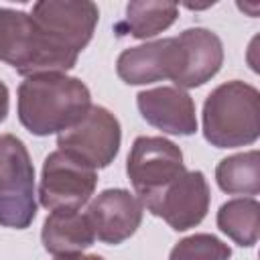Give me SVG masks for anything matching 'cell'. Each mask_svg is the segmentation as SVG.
Segmentation results:
<instances>
[{
  "label": "cell",
  "instance_id": "52a82bcc",
  "mask_svg": "<svg viewBox=\"0 0 260 260\" xmlns=\"http://www.w3.org/2000/svg\"><path fill=\"white\" fill-rule=\"evenodd\" d=\"M98 185V171L79 158L55 150L43 162L39 201L43 207L57 209H81L93 195Z\"/></svg>",
  "mask_w": 260,
  "mask_h": 260
},
{
  "label": "cell",
  "instance_id": "7c38bea8",
  "mask_svg": "<svg viewBox=\"0 0 260 260\" xmlns=\"http://www.w3.org/2000/svg\"><path fill=\"white\" fill-rule=\"evenodd\" d=\"M179 69L177 37L158 39L120 53L116 61L118 77L128 85H146L162 79H175Z\"/></svg>",
  "mask_w": 260,
  "mask_h": 260
},
{
  "label": "cell",
  "instance_id": "9c48e42d",
  "mask_svg": "<svg viewBox=\"0 0 260 260\" xmlns=\"http://www.w3.org/2000/svg\"><path fill=\"white\" fill-rule=\"evenodd\" d=\"M30 16L67 51L79 55L93 37L100 10L89 0H41Z\"/></svg>",
  "mask_w": 260,
  "mask_h": 260
},
{
  "label": "cell",
  "instance_id": "9a60e30c",
  "mask_svg": "<svg viewBox=\"0 0 260 260\" xmlns=\"http://www.w3.org/2000/svg\"><path fill=\"white\" fill-rule=\"evenodd\" d=\"M179 16V6L171 2L134 0L126 4V16L114 24L118 37L150 39L167 30Z\"/></svg>",
  "mask_w": 260,
  "mask_h": 260
},
{
  "label": "cell",
  "instance_id": "277c9868",
  "mask_svg": "<svg viewBox=\"0 0 260 260\" xmlns=\"http://www.w3.org/2000/svg\"><path fill=\"white\" fill-rule=\"evenodd\" d=\"M37 215L35 167L14 134H0V225L24 230Z\"/></svg>",
  "mask_w": 260,
  "mask_h": 260
},
{
  "label": "cell",
  "instance_id": "3957f363",
  "mask_svg": "<svg viewBox=\"0 0 260 260\" xmlns=\"http://www.w3.org/2000/svg\"><path fill=\"white\" fill-rule=\"evenodd\" d=\"M203 136L215 148L254 144L260 136V93L244 81L217 85L203 104Z\"/></svg>",
  "mask_w": 260,
  "mask_h": 260
},
{
  "label": "cell",
  "instance_id": "d6986e66",
  "mask_svg": "<svg viewBox=\"0 0 260 260\" xmlns=\"http://www.w3.org/2000/svg\"><path fill=\"white\" fill-rule=\"evenodd\" d=\"M8 87L4 81H0V122H4L8 116Z\"/></svg>",
  "mask_w": 260,
  "mask_h": 260
},
{
  "label": "cell",
  "instance_id": "4fadbf2b",
  "mask_svg": "<svg viewBox=\"0 0 260 260\" xmlns=\"http://www.w3.org/2000/svg\"><path fill=\"white\" fill-rule=\"evenodd\" d=\"M136 106L150 126L167 134L191 136L197 130L195 104L185 89L171 85L144 89L136 95Z\"/></svg>",
  "mask_w": 260,
  "mask_h": 260
},
{
  "label": "cell",
  "instance_id": "2e32d148",
  "mask_svg": "<svg viewBox=\"0 0 260 260\" xmlns=\"http://www.w3.org/2000/svg\"><path fill=\"white\" fill-rule=\"evenodd\" d=\"M215 181L228 195H258L260 191V154L248 150L225 156L215 169Z\"/></svg>",
  "mask_w": 260,
  "mask_h": 260
},
{
  "label": "cell",
  "instance_id": "7a4b0ae2",
  "mask_svg": "<svg viewBox=\"0 0 260 260\" xmlns=\"http://www.w3.org/2000/svg\"><path fill=\"white\" fill-rule=\"evenodd\" d=\"M77 57L61 47L30 12L0 8V61L22 77L65 73L77 63Z\"/></svg>",
  "mask_w": 260,
  "mask_h": 260
},
{
  "label": "cell",
  "instance_id": "30bf717a",
  "mask_svg": "<svg viewBox=\"0 0 260 260\" xmlns=\"http://www.w3.org/2000/svg\"><path fill=\"white\" fill-rule=\"evenodd\" d=\"M85 213L95 238L104 244L116 246L138 230L144 207L140 199L126 189H106L93 197Z\"/></svg>",
  "mask_w": 260,
  "mask_h": 260
},
{
  "label": "cell",
  "instance_id": "6da1fadb",
  "mask_svg": "<svg viewBox=\"0 0 260 260\" xmlns=\"http://www.w3.org/2000/svg\"><path fill=\"white\" fill-rule=\"evenodd\" d=\"M91 108L87 85L65 73L26 77L18 85V120L35 136L59 134Z\"/></svg>",
  "mask_w": 260,
  "mask_h": 260
},
{
  "label": "cell",
  "instance_id": "8fae6325",
  "mask_svg": "<svg viewBox=\"0 0 260 260\" xmlns=\"http://www.w3.org/2000/svg\"><path fill=\"white\" fill-rule=\"evenodd\" d=\"M179 47V69L173 79L175 87L189 89L209 81L223 63L221 39L203 26L187 28L177 37Z\"/></svg>",
  "mask_w": 260,
  "mask_h": 260
},
{
  "label": "cell",
  "instance_id": "5b68a950",
  "mask_svg": "<svg viewBox=\"0 0 260 260\" xmlns=\"http://www.w3.org/2000/svg\"><path fill=\"white\" fill-rule=\"evenodd\" d=\"M185 171L181 148L162 136H138L126 162L128 179L140 203L160 193Z\"/></svg>",
  "mask_w": 260,
  "mask_h": 260
},
{
  "label": "cell",
  "instance_id": "5bb4252c",
  "mask_svg": "<svg viewBox=\"0 0 260 260\" xmlns=\"http://www.w3.org/2000/svg\"><path fill=\"white\" fill-rule=\"evenodd\" d=\"M41 240L43 248L59 258L83 254V250L95 242V234L87 213H81L79 209H57L47 215L41 230Z\"/></svg>",
  "mask_w": 260,
  "mask_h": 260
},
{
  "label": "cell",
  "instance_id": "ba28073f",
  "mask_svg": "<svg viewBox=\"0 0 260 260\" xmlns=\"http://www.w3.org/2000/svg\"><path fill=\"white\" fill-rule=\"evenodd\" d=\"M209 185L201 171H185L160 193L142 203L152 215L162 217L173 230L185 232L203 221L209 209Z\"/></svg>",
  "mask_w": 260,
  "mask_h": 260
},
{
  "label": "cell",
  "instance_id": "ac0fdd59",
  "mask_svg": "<svg viewBox=\"0 0 260 260\" xmlns=\"http://www.w3.org/2000/svg\"><path fill=\"white\" fill-rule=\"evenodd\" d=\"M232 250L211 234H193L177 242L169 260H230Z\"/></svg>",
  "mask_w": 260,
  "mask_h": 260
},
{
  "label": "cell",
  "instance_id": "8992f818",
  "mask_svg": "<svg viewBox=\"0 0 260 260\" xmlns=\"http://www.w3.org/2000/svg\"><path fill=\"white\" fill-rule=\"evenodd\" d=\"M120 122L104 106H91L71 128L57 134L59 150L79 158L91 169L108 167L120 150Z\"/></svg>",
  "mask_w": 260,
  "mask_h": 260
},
{
  "label": "cell",
  "instance_id": "e0dca14e",
  "mask_svg": "<svg viewBox=\"0 0 260 260\" xmlns=\"http://www.w3.org/2000/svg\"><path fill=\"white\" fill-rule=\"evenodd\" d=\"M260 205L254 197L225 201L217 211V228L242 248H252L258 242Z\"/></svg>",
  "mask_w": 260,
  "mask_h": 260
}]
</instances>
